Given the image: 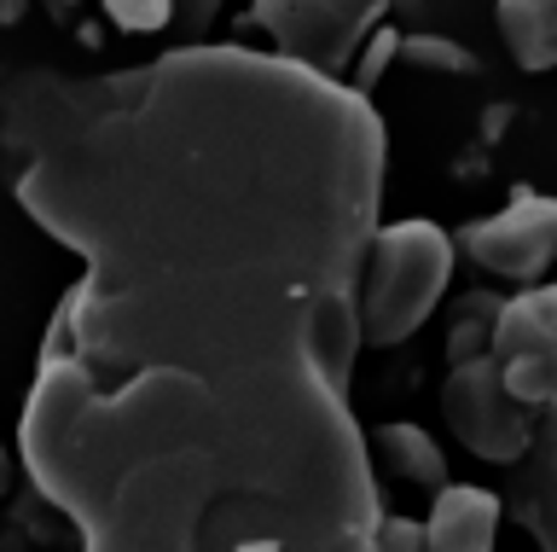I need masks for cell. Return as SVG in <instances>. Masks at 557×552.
I'll return each mask as SVG.
<instances>
[{"instance_id":"cell-1","label":"cell","mask_w":557,"mask_h":552,"mask_svg":"<svg viewBox=\"0 0 557 552\" xmlns=\"http://www.w3.org/2000/svg\"><path fill=\"white\" fill-rule=\"evenodd\" d=\"M17 204L82 256L24 402V465L87 547H372V447L308 367L360 285L383 123L366 88L191 47L7 99Z\"/></svg>"},{"instance_id":"cell-2","label":"cell","mask_w":557,"mask_h":552,"mask_svg":"<svg viewBox=\"0 0 557 552\" xmlns=\"http://www.w3.org/2000/svg\"><path fill=\"white\" fill-rule=\"evenodd\" d=\"M459 262V233L435 228V221H389L372 233L360 268V320L366 343L389 349L407 343L418 326L435 315L442 291Z\"/></svg>"},{"instance_id":"cell-3","label":"cell","mask_w":557,"mask_h":552,"mask_svg":"<svg viewBox=\"0 0 557 552\" xmlns=\"http://www.w3.org/2000/svg\"><path fill=\"white\" fill-rule=\"evenodd\" d=\"M442 419L476 459L487 465H517L534 447V437L552 425L546 407L522 402V395L505 384L494 349L453 360L447 384H442Z\"/></svg>"},{"instance_id":"cell-4","label":"cell","mask_w":557,"mask_h":552,"mask_svg":"<svg viewBox=\"0 0 557 552\" xmlns=\"http://www.w3.org/2000/svg\"><path fill=\"white\" fill-rule=\"evenodd\" d=\"M389 0H256L250 24H261L278 41V53H290L308 71L343 76L360 53V36H372Z\"/></svg>"},{"instance_id":"cell-5","label":"cell","mask_w":557,"mask_h":552,"mask_svg":"<svg viewBox=\"0 0 557 552\" xmlns=\"http://www.w3.org/2000/svg\"><path fill=\"white\" fill-rule=\"evenodd\" d=\"M494 360L522 402L557 419V285H529L505 297L494 320Z\"/></svg>"},{"instance_id":"cell-6","label":"cell","mask_w":557,"mask_h":552,"mask_svg":"<svg viewBox=\"0 0 557 552\" xmlns=\"http://www.w3.org/2000/svg\"><path fill=\"white\" fill-rule=\"evenodd\" d=\"M465 256L499 280L534 285L557 262V198H540L534 186H517L511 204L487 221H470L459 233Z\"/></svg>"},{"instance_id":"cell-7","label":"cell","mask_w":557,"mask_h":552,"mask_svg":"<svg viewBox=\"0 0 557 552\" xmlns=\"http://www.w3.org/2000/svg\"><path fill=\"white\" fill-rule=\"evenodd\" d=\"M360 343H366L360 285H325V291H313L308 320H302V349H308V367L320 372L331 390H348V372H355Z\"/></svg>"},{"instance_id":"cell-8","label":"cell","mask_w":557,"mask_h":552,"mask_svg":"<svg viewBox=\"0 0 557 552\" xmlns=\"http://www.w3.org/2000/svg\"><path fill=\"white\" fill-rule=\"evenodd\" d=\"M499 512L505 500L487 489H470V482H442L430 506V547L435 552H487L499 535Z\"/></svg>"},{"instance_id":"cell-9","label":"cell","mask_w":557,"mask_h":552,"mask_svg":"<svg viewBox=\"0 0 557 552\" xmlns=\"http://www.w3.org/2000/svg\"><path fill=\"white\" fill-rule=\"evenodd\" d=\"M511 494H505V506L522 529L534 535L540 547L557 552V425H546L534 437V447L511 465Z\"/></svg>"},{"instance_id":"cell-10","label":"cell","mask_w":557,"mask_h":552,"mask_svg":"<svg viewBox=\"0 0 557 552\" xmlns=\"http://www.w3.org/2000/svg\"><path fill=\"white\" fill-rule=\"evenodd\" d=\"M372 454L395 482H412V489H442L447 482V454L435 447L430 430H418V425H377Z\"/></svg>"},{"instance_id":"cell-11","label":"cell","mask_w":557,"mask_h":552,"mask_svg":"<svg viewBox=\"0 0 557 552\" xmlns=\"http://www.w3.org/2000/svg\"><path fill=\"white\" fill-rule=\"evenodd\" d=\"M499 36L522 71L557 64V0H499Z\"/></svg>"},{"instance_id":"cell-12","label":"cell","mask_w":557,"mask_h":552,"mask_svg":"<svg viewBox=\"0 0 557 552\" xmlns=\"http://www.w3.org/2000/svg\"><path fill=\"white\" fill-rule=\"evenodd\" d=\"M505 297H487V291H476V297H465L459 320H453L447 332V367L453 360H470V355H487L494 349V320H499Z\"/></svg>"},{"instance_id":"cell-13","label":"cell","mask_w":557,"mask_h":552,"mask_svg":"<svg viewBox=\"0 0 557 552\" xmlns=\"http://www.w3.org/2000/svg\"><path fill=\"white\" fill-rule=\"evenodd\" d=\"M400 59L418 64V71H447V76H465L476 71V53L447 36H400Z\"/></svg>"},{"instance_id":"cell-14","label":"cell","mask_w":557,"mask_h":552,"mask_svg":"<svg viewBox=\"0 0 557 552\" xmlns=\"http://www.w3.org/2000/svg\"><path fill=\"white\" fill-rule=\"evenodd\" d=\"M104 12L122 36H151L174 19V0H104Z\"/></svg>"},{"instance_id":"cell-15","label":"cell","mask_w":557,"mask_h":552,"mask_svg":"<svg viewBox=\"0 0 557 552\" xmlns=\"http://www.w3.org/2000/svg\"><path fill=\"white\" fill-rule=\"evenodd\" d=\"M395 53H400V36H395V29H377L372 47H366V53H355V88H372V82L389 71Z\"/></svg>"},{"instance_id":"cell-16","label":"cell","mask_w":557,"mask_h":552,"mask_svg":"<svg viewBox=\"0 0 557 552\" xmlns=\"http://www.w3.org/2000/svg\"><path fill=\"white\" fill-rule=\"evenodd\" d=\"M372 547H383V552H418V547H430V524H418V517H383L377 535H372Z\"/></svg>"},{"instance_id":"cell-17","label":"cell","mask_w":557,"mask_h":552,"mask_svg":"<svg viewBox=\"0 0 557 552\" xmlns=\"http://www.w3.org/2000/svg\"><path fill=\"white\" fill-rule=\"evenodd\" d=\"M12 489V459H7V447H0V494Z\"/></svg>"}]
</instances>
